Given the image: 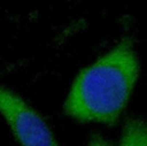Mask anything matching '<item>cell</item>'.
I'll return each instance as SVG.
<instances>
[{"label": "cell", "mask_w": 147, "mask_h": 146, "mask_svg": "<svg viewBox=\"0 0 147 146\" xmlns=\"http://www.w3.org/2000/svg\"><path fill=\"white\" fill-rule=\"evenodd\" d=\"M138 74L140 60L133 41L125 37L78 73L64 112L81 122L114 126L131 99Z\"/></svg>", "instance_id": "obj_1"}, {"label": "cell", "mask_w": 147, "mask_h": 146, "mask_svg": "<svg viewBox=\"0 0 147 146\" xmlns=\"http://www.w3.org/2000/svg\"><path fill=\"white\" fill-rule=\"evenodd\" d=\"M0 116L21 146H59L44 118L18 94L1 85Z\"/></svg>", "instance_id": "obj_2"}, {"label": "cell", "mask_w": 147, "mask_h": 146, "mask_svg": "<svg viewBox=\"0 0 147 146\" xmlns=\"http://www.w3.org/2000/svg\"><path fill=\"white\" fill-rule=\"evenodd\" d=\"M119 146H147V122L131 118L125 122Z\"/></svg>", "instance_id": "obj_3"}, {"label": "cell", "mask_w": 147, "mask_h": 146, "mask_svg": "<svg viewBox=\"0 0 147 146\" xmlns=\"http://www.w3.org/2000/svg\"><path fill=\"white\" fill-rule=\"evenodd\" d=\"M87 146H111V144L107 140L104 139L102 136H100V135H95V136L91 137Z\"/></svg>", "instance_id": "obj_4"}]
</instances>
